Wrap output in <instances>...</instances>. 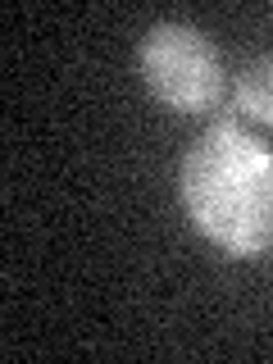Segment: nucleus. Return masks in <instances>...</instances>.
I'll return each instance as SVG.
<instances>
[{"instance_id":"obj_2","label":"nucleus","mask_w":273,"mask_h":364,"mask_svg":"<svg viewBox=\"0 0 273 364\" xmlns=\"http://www.w3.org/2000/svg\"><path fill=\"white\" fill-rule=\"evenodd\" d=\"M136 64L159 105L178 114H210L223 100V60L219 46L191 23H151L141 46H136Z\"/></svg>"},{"instance_id":"obj_1","label":"nucleus","mask_w":273,"mask_h":364,"mask_svg":"<svg viewBox=\"0 0 273 364\" xmlns=\"http://www.w3.org/2000/svg\"><path fill=\"white\" fill-rule=\"evenodd\" d=\"M182 200L210 242L259 255L273 242V151L232 114H219L182 159Z\"/></svg>"},{"instance_id":"obj_3","label":"nucleus","mask_w":273,"mask_h":364,"mask_svg":"<svg viewBox=\"0 0 273 364\" xmlns=\"http://www.w3.org/2000/svg\"><path fill=\"white\" fill-rule=\"evenodd\" d=\"M237 109L259 123H273V55H255L237 73Z\"/></svg>"}]
</instances>
